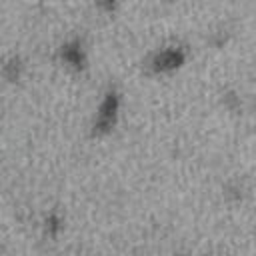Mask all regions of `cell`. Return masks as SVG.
Instances as JSON below:
<instances>
[{
  "instance_id": "6da1fadb",
  "label": "cell",
  "mask_w": 256,
  "mask_h": 256,
  "mask_svg": "<svg viewBox=\"0 0 256 256\" xmlns=\"http://www.w3.org/2000/svg\"><path fill=\"white\" fill-rule=\"evenodd\" d=\"M114 114H116V98L110 94V96L106 98V102L102 104V110H100V116H98V128H108V126H112Z\"/></svg>"
},
{
  "instance_id": "7a4b0ae2",
  "label": "cell",
  "mask_w": 256,
  "mask_h": 256,
  "mask_svg": "<svg viewBox=\"0 0 256 256\" xmlns=\"http://www.w3.org/2000/svg\"><path fill=\"white\" fill-rule=\"evenodd\" d=\"M182 62V54L178 50H166L156 58V68L158 70H170L176 68Z\"/></svg>"
}]
</instances>
